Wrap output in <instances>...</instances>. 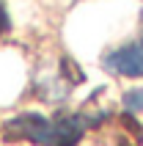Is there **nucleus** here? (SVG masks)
<instances>
[{"mask_svg": "<svg viewBox=\"0 0 143 146\" xmlns=\"http://www.w3.org/2000/svg\"><path fill=\"white\" fill-rule=\"evenodd\" d=\"M17 135L33 141L39 146H74L80 135L85 132L88 119L85 116H58V119H47V116H19L11 121Z\"/></svg>", "mask_w": 143, "mask_h": 146, "instance_id": "nucleus-1", "label": "nucleus"}, {"mask_svg": "<svg viewBox=\"0 0 143 146\" xmlns=\"http://www.w3.org/2000/svg\"><path fill=\"white\" fill-rule=\"evenodd\" d=\"M105 66L124 77H143V31L135 41L105 55Z\"/></svg>", "mask_w": 143, "mask_h": 146, "instance_id": "nucleus-2", "label": "nucleus"}, {"mask_svg": "<svg viewBox=\"0 0 143 146\" xmlns=\"http://www.w3.org/2000/svg\"><path fill=\"white\" fill-rule=\"evenodd\" d=\"M124 108L127 110H143V88H135L124 97Z\"/></svg>", "mask_w": 143, "mask_h": 146, "instance_id": "nucleus-3", "label": "nucleus"}, {"mask_svg": "<svg viewBox=\"0 0 143 146\" xmlns=\"http://www.w3.org/2000/svg\"><path fill=\"white\" fill-rule=\"evenodd\" d=\"M6 25H8L6 22V14H3V8H0V31H6Z\"/></svg>", "mask_w": 143, "mask_h": 146, "instance_id": "nucleus-4", "label": "nucleus"}]
</instances>
